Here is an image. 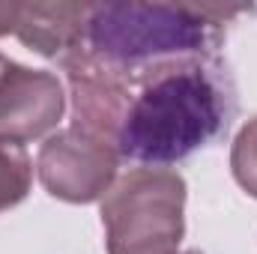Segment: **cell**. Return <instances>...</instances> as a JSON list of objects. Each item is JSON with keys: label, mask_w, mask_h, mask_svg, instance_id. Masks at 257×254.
Here are the masks:
<instances>
[{"label": "cell", "mask_w": 257, "mask_h": 254, "mask_svg": "<svg viewBox=\"0 0 257 254\" xmlns=\"http://www.w3.org/2000/svg\"><path fill=\"white\" fill-rule=\"evenodd\" d=\"M126 81L132 99L117 135L120 162L144 168L183 162L227 132L236 111L230 78L215 57L171 60Z\"/></svg>", "instance_id": "obj_1"}, {"label": "cell", "mask_w": 257, "mask_h": 254, "mask_svg": "<svg viewBox=\"0 0 257 254\" xmlns=\"http://www.w3.org/2000/svg\"><path fill=\"white\" fill-rule=\"evenodd\" d=\"M236 9L186 3H90L87 51L120 75L192 57H215L224 18Z\"/></svg>", "instance_id": "obj_2"}, {"label": "cell", "mask_w": 257, "mask_h": 254, "mask_svg": "<svg viewBox=\"0 0 257 254\" xmlns=\"http://www.w3.org/2000/svg\"><path fill=\"white\" fill-rule=\"evenodd\" d=\"M186 180L171 168H132L102 197L108 254H180Z\"/></svg>", "instance_id": "obj_3"}, {"label": "cell", "mask_w": 257, "mask_h": 254, "mask_svg": "<svg viewBox=\"0 0 257 254\" xmlns=\"http://www.w3.org/2000/svg\"><path fill=\"white\" fill-rule=\"evenodd\" d=\"M117 168L120 156L108 144L72 126L48 135L36 156V174L42 189L66 203L102 200L117 183Z\"/></svg>", "instance_id": "obj_4"}, {"label": "cell", "mask_w": 257, "mask_h": 254, "mask_svg": "<svg viewBox=\"0 0 257 254\" xmlns=\"http://www.w3.org/2000/svg\"><path fill=\"white\" fill-rule=\"evenodd\" d=\"M60 66L69 78L72 129L108 144L117 153V135H120L128 99H132L128 81L111 66L99 63L87 51V45Z\"/></svg>", "instance_id": "obj_5"}, {"label": "cell", "mask_w": 257, "mask_h": 254, "mask_svg": "<svg viewBox=\"0 0 257 254\" xmlns=\"http://www.w3.org/2000/svg\"><path fill=\"white\" fill-rule=\"evenodd\" d=\"M66 114L63 84L48 69L9 63L0 75V138L15 144L54 135Z\"/></svg>", "instance_id": "obj_6"}, {"label": "cell", "mask_w": 257, "mask_h": 254, "mask_svg": "<svg viewBox=\"0 0 257 254\" xmlns=\"http://www.w3.org/2000/svg\"><path fill=\"white\" fill-rule=\"evenodd\" d=\"M90 3H21L15 36L30 51L63 63L87 45Z\"/></svg>", "instance_id": "obj_7"}, {"label": "cell", "mask_w": 257, "mask_h": 254, "mask_svg": "<svg viewBox=\"0 0 257 254\" xmlns=\"http://www.w3.org/2000/svg\"><path fill=\"white\" fill-rule=\"evenodd\" d=\"M33 186V162L24 144L0 138V212L18 206Z\"/></svg>", "instance_id": "obj_8"}, {"label": "cell", "mask_w": 257, "mask_h": 254, "mask_svg": "<svg viewBox=\"0 0 257 254\" xmlns=\"http://www.w3.org/2000/svg\"><path fill=\"white\" fill-rule=\"evenodd\" d=\"M230 171L239 189L248 191V197H257V117H251L230 147Z\"/></svg>", "instance_id": "obj_9"}, {"label": "cell", "mask_w": 257, "mask_h": 254, "mask_svg": "<svg viewBox=\"0 0 257 254\" xmlns=\"http://www.w3.org/2000/svg\"><path fill=\"white\" fill-rule=\"evenodd\" d=\"M18 15H21V3H0V36H15L18 27Z\"/></svg>", "instance_id": "obj_10"}, {"label": "cell", "mask_w": 257, "mask_h": 254, "mask_svg": "<svg viewBox=\"0 0 257 254\" xmlns=\"http://www.w3.org/2000/svg\"><path fill=\"white\" fill-rule=\"evenodd\" d=\"M9 63H12V60H9V57H3V54H0V75H3V72H6V69H9Z\"/></svg>", "instance_id": "obj_11"}, {"label": "cell", "mask_w": 257, "mask_h": 254, "mask_svg": "<svg viewBox=\"0 0 257 254\" xmlns=\"http://www.w3.org/2000/svg\"><path fill=\"white\" fill-rule=\"evenodd\" d=\"M180 254H203V251H197V248H189V251H180Z\"/></svg>", "instance_id": "obj_12"}]
</instances>
